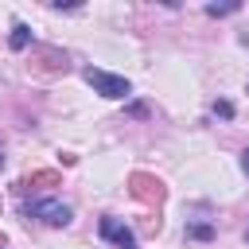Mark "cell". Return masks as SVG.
I'll list each match as a JSON object with an SVG mask.
<instances>
[{
    "instance_id": "obj_13",
    "label": "cell",
    "mask_w": 249,
    "mask_h": 249,
    "mask_svg": "<svg viewBox=\"0 0 249 249\" xmlns=\"http://www.w3.org/2000/svg\"><path fill=\"white\" fill-rule=\"evenodd\" d=\"M0 167H4V156H0Z\"/></svg>"
},
{
    "instance_id": "obj_12",
    "label": "cell",
    "mask_w": 249,
    "mask_h": 249,
    "mask_svg": "<svg viewBox=\"0 0 249 249\" xmlns=\"http://www.w3.org/2000/svg\"><path fill=\"white\" fill-rule=\"evenodd\" d=\"M4 245H8V237H4V233H0V249H4Z\"/></svg>"
},
{
    "instance_id": "obj_11",
    "label": "cell",
    "mask_w": 249,
    "mask_h": 249,
    "mask_svg": "<svg viewBox=\"0 0 249 249\" xmlns=\"http://www.w3.org/2000/svg\"><path fill=\"white\" fill-rule=\"evenodd\" d=\"M241 167H245V175H249V148H245V156H241Z\"/></svg>"
},
{
    "instance_id": "obj_7",
    "label": "cell",
    "mask_w": 249,
    "mask_h": 249,
    "mask_svg": "<svg viewBox=\"0 0 249 249\" xmlns=\"http://www.w3.org/2000/svg\"><path fill=\"white\" fill-rule=\"evenodd\" d=\"M8 47H12V51H27V47H31V27H27V23H12Z\"/></svg>"
},
{
    "instance_id": "obj_1",
    "label": "cell",
    "mask_w": 249,
    "mask_h": 249,
    "mask_svg": "<svg viewBox=\"0 0 249 249\" xmlns=\"http://www.w3.org/2000/svg\"><path fill=\"white\" fill-rule=\"evenodd\" d=\"M82 78L93 86V93H101V97H109V101H121V97H128V93H132L128 78L109 74V70H101V66H86V70H82Z\"/></svg>"
},
{
    "instance_id": "obj_8",
    "label": "cell",
    "mask_w": 249,
    "mask_h": 249,
    "mask_svg": "<svg viewBox=\"0 0 249 249\" xmlns=\"http://www.w3.org/2000/svg\"><path fill=\"white\" fill-rule=\"evenodd\" d=\"M187 237L191 241H214V226L210 222H191L187 226Z\"/></svg>"
},
{
    "instance_id": "obj_4",
    "label": "cell",
    "mask_w": 249,
    "mask_h": 249,
    "mask_svg": "<svg viewBox=\"0 0 249 249\" xmlns=\"http://www.w3.org/2000/svg\"><path fill=\"white\" fill-rule=\"evenodd\" d=\"M31 74H66L70 70V62H66V54L58 51V47H31Z\"/></svg>"
},
{
    "instance_id": "obj_6",
    "label": "cell",
    "mask_w": 249,
    "mask_h": 249,
    "mask_svg": "<svg viewBox=\"0 0 249 249\" xmlns=\"http://www.w3.org/2000/svg\"><path fill=\"white\" fill-rule=\"evenodd\" d=\"M47 187H62V175L58 171H31L19 179V191H47Z\"/></svg>"
},
{
    "instance_id": "obj_3",
    "label": "cell",
    "mask_w": 249,
    "mask_h": 249,
    "mask_svg": "<svg viewBox=\"0 0 249 249\" xmlns=\"http://www.w3.org/2000/svg\"><path fill=\"white\" fill-rule=\"evenodd\" d=\"M23 214H27V218H39L43 226H54V230L70 226V218H74V210H70L66 202H58V198H35V202L23 206Z\"/></svg>"
},
{
    "instance_id": "obj_5",
    "label": "cell",
    "mask_w": 249,
    "mask_h": 249,
    "mask_svg": "<svg viewBox=\"0 0 249 249\" xmlns=\"http://www.w3.org/2000/svg\"><path fill=\"white\" fill-rule=\"evenodd\" d=\"M97 233H101L105 241H113L117 249H136V237H132V230H128V226H121L113 214H105V218L97 222Z\"/></svg>"
},
{
    "instance_id": "obj_9",
    "label": "cell",
    "mask_w": 249,
    "mask_h": 249,
    "mask_svg": "<svg viewBox=\"0 0 249 249\" xmlns=\"http://www.w3.org/2000/svg\"><path fill=\"white\" fill-rule=\"evenodd\" d=\"M233 12H241L237 0H230V4H206V16H214V19L218 16H233Z\"/></svg>"
},
{
    "instance_id": "obj_14",
    "label": "cell",
    "mask_w": 249,
    "mask_h": 249,
    "mask_svg": "<svg viewBox=\"0 0 249 249\" xmlns=\"http://www.w3.org/2000/svg\"><path fill=\"white\" fill-rule=\"evenodd\" d=\"M245 241H249V230H245Z\"/></svg>"
},
{
    "instance_id": "obj_2",
    "label": "cell",
    "mask_w": 249,
    "mask_h": 249,
    "mask_svg": "<svg viewBox=\"0 0 249 249\" xmlns=\"http://www.w3.org/2000/svg\"><path fill=\"white\" fill-rule=\"evenodd\" d=\"M128 195H132L136 202H144V206H160V202L167 198V187H163V179H156L152 171H132V175H128Z\"/></svg>"
},
{
    "instance_id": "obj_10",
    "label": "cell",
    "mask_w": 249,
    "mask_h": 249,
    "mask_svg": "<svg viewBox=\"0 0 249 249\" xmlns=\"http://www.w3.org/2000/svg\"><path fill=\"white\" fill-rule=\"evenodd\" d=\"M214 117H222V121H230V117H233V101H226V97H218V101H214Z\"/></svg>"
},
{
    "instance_id": "obj_15",
    "label": "cell",
    "mask_w": 249,
    "mask_h": 249,
    "mask_svg": "<svg viewBox=\"0 0 249 249\" xmlns=\"http://www.w3.org/2000/svg\"><path fill=\"white\" fill-rule=\"evenodd\" d=\"M0 202H4V198H0Z\"/></svg>"
}]
</instances>
